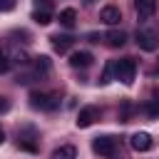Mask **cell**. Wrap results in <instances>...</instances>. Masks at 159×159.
<instances>
[{
    "label": "cell",
    "instance_id": "10",
    "mask_svg": "<svg viewBox=\"0 0 159 159\" xmlns=\"http://www.w3.org/2000/svg\"><path fill=\"white\" fill-rule=\"evenodd\" d=\"M50 57H45V55H40V57H35L32 60V75L35 77H47L50 75Z\"/></svg>",
    "mask_w": 159,
    "mask_h": 159
},
{
    "label": "cell",
    "instance_id": "12",
    "mask_svg": "<svg viewBox=\"0 0 159 159\" xmlns=\"http://www.w3.org/2000/svg\"><path fill=\"white\" fill-rule=\"evenodd\" d=\"M50 42H52V47H55L57 52H67V50L72 47V42H75V40H72L70 35H52V37H50Z\"/></svg>",
    "mask_w": 159,
    "mask_h": 159
},
{
    "label": "cell",
    "instance_id": "8",
    "mask_svg": "<svg viewBox=\"0 0 159 159\" xmlns=\"http://www.w3.org/2000/svg\"><path fill=\"white\" fill-rule=\"evenodd\" d=\"M134 10L142 20H147L157 12V0H134Z\"/></svg>",
    "mask_w": 159,
    "mask_h": 159
},
{
    "label": "cell",
    "instance_id": "2",
    "mask_svg": "<svg viewBox=\"0 0 159 159\" xmlns=\"http://www.w3.org/2000/svg\"><path fill=\"white\" fill-rule=\"evenodd\" d=\"M117 147H119V139L112 137V134H104V137H94L92 139V152L99 154V157H114Z\"/></svg>",
    "mask_w": 159,
    "mask_h": 159
},
{
    "label": "cell",
    "instance_id": "25",
    "mask_svg": "<svg viewBox=\"0 0 159 159\" xmlns=\"http://www.w3.org/2000/svg\"><path fill=\"white\" fill-rule=\"evenodd\" d=\"M2 142H5V129L0 127V144H2Z\"/></svg>",
    "mask_w": 159,
    "mask_h": 159
},
{
    "label": "cell",
    "instance_id": "19",
    "mask_svg": "<svg viewBox=\"0 0 159 159\" xmlns=\"http://www.w3.org/2000/svg\"><path fill=\"white\" fill-rule=\"evenodd\" d=\"M35 10H45V12H52V2H50V0H35Z\"/></svg>",
    "mask_w": 159,
    "mask_h": 159
},
{
    "label": "cell",
    "instance_id": "11",
    "mask_svg": "<svg viewBox=\"0 0 159 159\" xmlns=\"http://www.w3.org/2000/svg\"><path fill=\"white\" fill-rule=\"evenodd\" d=\"M104 42H107L109 47H122V45L127 42V32H124V30H117V27H114V30H109V32L104 35Z\"/></svg>",
    "mask_w": 159,
    "mask_h": 159
},
{
    "label": "cell",
    "instance_id": "5",
    "mask_svg": "<svg viewBox=\"0 0 159 159\" xmlns=\"http://www.w3.org/2000/svg\"><path fill=\"white\" fill-rule=\"evenodd\" d=\"M97 119H99V109H97L94 104H89V107H82V109H80V114H77L75 122H77L80 129H84V127H92Z\"/></svg>",
    "mask_w": 159,
    "mask_h": 159
},
{
    "label": "cell",
    "instance_id": "9",
    "mask_svg": "<svg viewBox=\"0 0 159 159\" xmlns=\"http://www.w3.org/2000/svg\"><path fill=\"white\" fill-rule=\"evenodd\" d=\"M92 52H87V50H77V52H72L70 55V65L77 70V67H89L92 65Z\"/></svg>",
    "mask_w": 159,
    "mask_h": 159
},
{
    "label": "cell",
    "instance_id": "24",
    "mask_svg": "<svg viewBox=\"0 0 159 159\" xmlns=\"http://www.w3.org/2000/svg\"><path fill=\"white\" fill-rule=\"evenodd\" d=\"M152 102H157V104H159V89H154V94H152Z\"/></svg>",
    "mask_w": 159,
    "mask_h": 159
},
{
    "label": "cell",
    "instance_id": "13",
    "mask_svg": "<svg viewBox=\"0 0 159 159\" xmlns=\"http://www.w3.org/2000/svg\"><path fill=\"white\" fill-rule=\"evenodd\" d=\"M50 159H77V149L72 144H62L50 154Z\"/></svg>",
    "mask_w": 159,
    "mask_h": 159
},
{
    "label": "cell",
    "instance_id": "20",
    "mask_svg": "<svg viewBox=\"0 0 159 159\" xmlns=\"http://www.w3.org/2000/svg\"><path fill=\"white\" fill-rule=\"evenodd\" d=\"M15 5H17V0H0V12H10V10H15Z\"/></svg>",
    "mask_w": 159,
    "mask_h": 159
},
{
    "label": "cell",
    "instance_id": "6",
    "mask_svg": "<svg viewBox=\"0 0 159 159\" xmlns=\"http://www.w3.org/2000/svg\"><path fill=\"white\" fill-rule=\"evenodd\" d=\"M129 144H132L134 152H149V149L154 147V139H152L149 132H134V134L129 137Z\"/></svg>",
    "mask_w": 159,
    "mask_h": 159
},
{
    "label": "cell",
    "instance_id": "1",
    "mask_svg": "<svg viewBox=\"0 0 159 159\" xmlns=\"http://www.w3.org/2000/svg\"><path fill=\"white\" fill-rule=\"evenodd\" d=\"M30 107L32 109H40V112H55L60 107V94H52V92H30Z\"/></svg>",
    "mask_w": 159,
    "mask_h": 159
},
{
    "label": "cell",
    "instance_id": "22",
    "mask_svg": "<svg viewBox=\"0 0 159 159\" xmlns=\"http://www.w3.org/2000/svg\"><path fill=\"white\" fill-rule=\"evenodd\" d=\"M147 114H149V117H159V104H157V102H149V104H147Z\"/></svg>",
    "mask_w": 159,
    "mask_h": 159
},
{
    "label": "cell",
    "instance_id": "18",
    "mask_svg": "<svg viewBox=\"0 0 159 159\" xmlns=\"http://www.w3.org/2000/svg\"><path fill=\"white\" fill-rule=\"evenodd\" d=\"M129 112H132V104H129V102H122V109H119V119H122V122H129Z\"/></svg>",
    "mask_w": 159,
    "mask_h": 159
},
{
    "label": "cell",
    "instance_id": "17",
    "mask_svg": "<svg viewBox=\"0 0 159 159\" xmlns=\"http://www.w3.org/2000/svg\"><path fill=\"white\" fill-rule=\"evenodd\" d=\"M10 60H12V62H15V65H20V67H25V65H27V62H30V57H27V55H25V52H22V50H15V52H12V55H10Z\"/></svg>",
    "mask_w": 159,
    "mask_h": 159
},
{
    "label": "cell",
    "instance_id": "3",
    "mask_svg": "<svg viewBox=\"0 0 159 159\" xmlns=\"http://www.w3.org/2000/svg\"><path fill=\"white\" fill-rule=\"evenodd\" d=\"M134 72H137V62L132 57H124V60H117V80L122 84H132L134 82Z\"/></svg>",
    "mask_w": 159,
    "mask_h": 159
},
{
    "label": "cell",
    "instance_id": "21",
    "mask_svg": "<svg viewBox=\"0 0 159 159\" xmlns=\"http://www.w3.org/2000/svg\"><path fill=\"white\" fill-rule=\"evenodd\" d=\"M7 70H10V57L0 50V72H7Z\"/></svg>",
    "mask_w": 159,
    "mask_h": 159
},
{
    "label": "cell",
    "instance_id": "16",
    "mask_svg": "<svg viewBox=\"0 0 159 159\" xmlns=\"http://www.w3.org/2000/svg\"><path fill=\"white\" fill-rule=\"evenodd\" d=\"M32 20L37 25H50L52 22V12H45V10H32Z\"/></svg>",
    "mask_w": 159,
    "mask_h": 159
},
{
    "label": "cell",
    "instance_id": "4",
    "mask_svg": "<svg viewBox=\"0 0 159 159\" xmlns=\"http://www.w3.org/2000/svg\"><path fill=\"white\" fill-rule=\"evenodd\" d=\"M137 45L144 50V52H154L157 47H159V35L154 32V30H147V27H142V30H137Z\"/></svg>",
    "mask_w": 159,
    "mask_h": 159
},
{
    "label": "cell",
    "instance_id": "14",
    "mask_svg": "<svg viewBox=\"0 0 159 159\" xmlns=\"http://www.w3.org/2000/svg\"><path fill=\"white\" fill-rule=\"evenodd\" d=\"M57 20H60L62 27H75V22H77V10H75V7H65Z\"/></svg>",
    "mask_w": 159,
    "mask_h": 159
},
{
    "label": "cell",
    "instance_id": "27",
    "mask_svg": "<svg viewBox=\"0 0 159 159\" xmlns=\"http://www.w3.org/2000/svg\"><path fill=\"white\" fill-rule=\"evenodd\" d=\"M157 62H159V60H157Z\"/></svg>",
    "mask_w": 159,
    "mask_h": 159
},
{
    "label": "cell",
    "instance_id": "15",
    "mask_svg": "<svg viewBox=\"0 0 159 159\" xmlns=\"http://www.w3.org/2000/svg\"><path fill=\"white\" fill-rule=\"evenodd\" d=\"M114 77H117V60H109V62L104 65L102 75H99V82H102V84H109Z\"/></svg>",
    "mask_w": 159,
    "mask_h": 159
},
{
    "label": "cell",
    "instance_id": "26",
    "mask_svg": "<svg viewBox=\"0 0 159 159\" xmlns=\"http://www.w3.org/2000/svg\"><path fill=\"white\" fill-rule=\"evenodd\" d=\"M84 2H87V5H89V2H94V0H84Z\"/></svg>",
    "mask_w": 159,
    "mask_h": 159
},
{
    "label": "cell",
    "instance_id": "7",
    "mask_svg": "<svg viewBox=\"0 0 159 159\" xmlns=\"http://www.w3.org/2000/svg\"><path fill=\"white\" fill-rule=\"evenodd\" d=\"M99 20H102L104 25H119L122 12H119V7H117V5H104V7H102V12H99Z\"/></svg>",
    "mask_w": 159,
    "mask_h": 159
},
{
    "label": "cell",
    "instance_id": "23",
    "mask_svg": "<svg viewBox=\"0 0 159 159\" xmlns=\"http://www.w3.org/2000/svg\"><path fill=\"white\" fill-rule=\"evenodd\" d=\"M7 109H10V99L7 97H0V114H5Z\"/></svg>",
    "mask_w": 159,
    "mask_h": 159
}]
</instances>
